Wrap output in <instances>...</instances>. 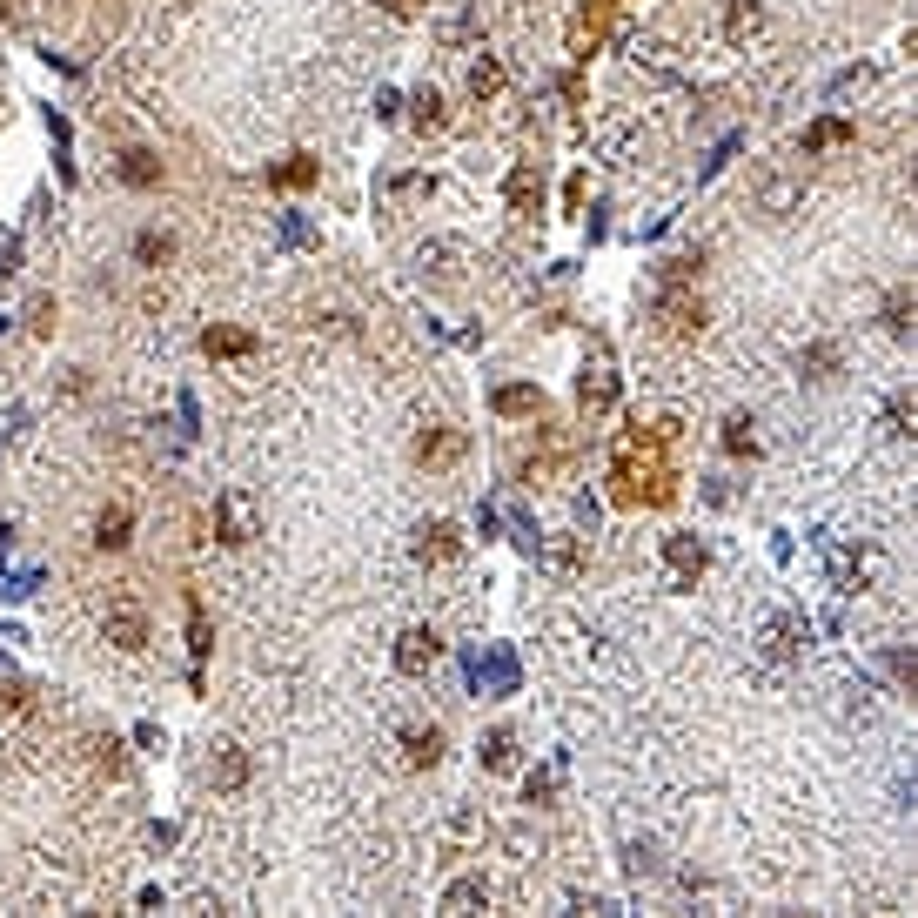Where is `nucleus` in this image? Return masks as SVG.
Masks as SVG:
<instances>
[{
    "label": "nucleus",
    "mask_w": 918,
    "mask_h": 918,
    "mask_svg": "<svg viewBox=\"0 0 918 918\" xmlns=\"http://www.w3.org/2000/svg\"><path fill=\"white\" fill-rule=\"evenodd\" d=\"M617 503H671V470H664V456H657V436H630L624 449H617Z\"/></svg>",
    "instance_id": "1"
},
{
    "label": "nucleus",
    "mask_w": 918,
    "mask_h": 918,
    "mask_svg": "<svg viewBox=\"0 0 918 918\" xmlns=\"http://www.w3.org/2000/svg\"><path fill=\"white\" fill-rule=\"evenodd\" d=\"M577 396H583V409H590V416H604V409L617 403V356H610V342H590Z\"/></svg>",
    "instance_id": "2"
},
{
    "label": "nucleus",
    "mask_w": 918,
    "mask_h": 918,
    "mask_svg": "<svg viewBox=\"0 0 918 918\" xmlns=\"http://www.w3.org/2000/svg\"><path fill=\"white\" fill-rule=\"evenodd\" d=\"M215 537H222V543H248V537H255V510H248L242 490L215 496Z\"/></svg>",
    "instance_id": "3"
},
{
    "label": "nucleus",
    "mask_w": 918,
    "mask_h": 918,
    "mask_svg": "<svg viewBox=\"0 0 918 918\" xmlns=\"http://www.w3.org/2000/svg\"><path fill=\"white\" fill-rule=\"evenodd\" d=\"M657 315H664L671 336H697V329H704V302H697L691 289H664L657 295Z\"/></svg>",
    "instance_id": "4"
},
{
    "label": "nucleus",
    "mask_w": 918,
    "mask_h": 918,
    "mask_svg": "<svg viewBox=\"0 0 918 918\" xmlns=\"http://www.w3.org/2000/svg\"><path fill=\"white\" fill-rule=\"evenodd\" d=\"M436 657H443V637H436V630H403V644H396V671L423 677Z\"/></svg>",
    "instance_id": "5"
},
{
    "label": "nucleus",
    "mask_w": 918,
    "mask_h": 918,
    "mask_svg": "<svg viewBox=\"0 0 918 918\" xmlns=\"http://www.w3.org/2000/svg\"><path fill=\"white\" fill-rule=\"evenodd\" d=\"M101 630H108L114 650H141V644H148V617H141L135 604H114L108 617H101Z\"/></svg>",
    "instance_id": "6"
},
{
    "label": "nucleus",
    "mask_w": 918,
    "mask_h": 918,
    "mask_svg": "<svg viewBox=\"0 0 918 918\" xmlns=\"http://www.w3.org/2000/svg\"><path fill=\"white\" fill-rule=\"evenodd\" d=\"M758 27H764V7H758V0H731V7H724V41H731V47L758 41Z\"/></svg>",
    "instance_id": "7"
},
{
    "label": "nucleus",
    "mask_w": 918,
    "mask_h": 918,
    "mask_svg": "<svg viewBox=\"0 0 918 918\" xmlns=\"http://www.w3.org/2000/svg\"><path fill=\"white\" fill-rule=\"evenodd\" d=\"M798 650H805V624H798V617H778V624L764 630V657H778V664H791Z\"/></svg>",
    "instance_id": "8"
},
{
    "label": "nucleus",
    "mask_w": 918,
    "mask_h": 918,
    "mask_svg": "<svg viewBox=\"0 0 918 918\" xmlns=\"http://www.w3.org/2000/svg\"><path fill=\"white\" fill-rule=\"evenodd\" d=\"M543 409V389H530V382H503L496 389V416H537Z\"/></svg>",
    "instance_id": "9"
},
{
    "label": "nucleus",
    "mask_w": 918,
    "mask_h": 918,
    "mask_svg": "<svg viewBox=\"0 0 918 918\" xmlns=\"http://www.w3.org/2000/svg\"><path fill=\"white\" fill-rule=\"evenodd\" d=\"M135 262H141V269H168V262H175V235L141 228V235H135Z\"/></svg>",
    "instance_id": "10"
},
{
    "label": "nucleus",
    "mask_w": 918,
    "mask_h": 918,
    "mask_svg": "<svg viewBox=\"0 0 918 918\" xmlns=\"http://www.w3.org/2000/svg\"><path fill=\"white\" fill-rule=\"evenodd\" d=\"M128 530H135V516L121 510V503H108V510L94 516V543H101V550H121V543H128Z\"/></svg>",
    "instance_id": "11"
},
{
    "label": "nucleus",
    "mask_w": 918,
    "mask_h": 918,
    "mask_svg": "<svg viewBox=\"0 0 918 918\" xmlns=\"http://www.w3.org/2000/svg\"><path fill=\"white\" fill-rule=\"evenodd\" d=\"M416 456H423V463H456V456H463V436H456V429H423V436H416Z\"/></svg>",
    "instance_id": "12"
},
{
    "label": "nucleus",
    "mask_w": 918,
    "mask_h": 918,
    "mask_svg": "<svg viewBox=\"0 0 918 918\" xmlns=\"http://www.w3.org/2000/svg\"><path fill=\"white\" fill-rule=\"evenodd\" d=\"M456 550H463V543H456V530H449V523H429L423 537H416V557H423V563H449Z\"/></svg>",
    "instance_id": "13"
},
{
    "label": "nucleus",
    "mask_w": 918,
    "mask_h": 918,
    "mask_svg": "<svg viewBox=\"0 0 918 918\" xmlns=\"http://www.w3.org/2000/svg\"><path fill=\"white\" fill-rule=\"evenodd\" d=\"M121 181H128V188H155V181H161V161L148 155V148H128V155H121Z\"/></svg>",
    "instance_id": "14"
},
{
    "label": "nucleus",
    "mask_w": 918,
    "mask_h": 918,
    "mask_svg": "<svg viewBox=\"0 0 918 918\" xmlns=\"http://www.w3.org/2000/svg\"><path fill=\"white\" fill-rule=\"evenodd\" d=\"M664 557H671L677 577H697V570H704V543L697 537H664Z\"/></svg>",
    "instance_id": "15"
},
{
    "label": "nucleus",
    "mask_w": 918,
    "mask_h": 918,
    "mask_svg": "<svg viewBox=\"0 0 918 918\" xmlns=\"http://www.w3.org/2000/svg\"><path fill=\"white\" fill-rule=\"evenodd\" d=\"M215 784H222V791H242V784H248V758L235 751V744L215 751Z\"/></svg>",
    "instance_id": "16"
},
{
    "label": "nucleus",
    "mask_w": 918,
    "mask_h": 918,
    "mask_svg": "<svg viewBox=\"0 0 918 918\" xmlns=\"http://www.w3.org/2000/svg\"><path fill=\"white\" fill-rule=\"evenodd\" d=\"M470 905H490V885L483 878H456L443 892V912H470Z\"/></svg>",
    "instance_id": "17"
},
{
    "label": "nucleus",
    "mask_w": 918,
    "mask_h": 918,
    "mask_svg": "<svg viewBox=\"0 0 918 918\" xmlns=\"http://www.w3.org/2000/svg\"><path fill=\"white\" fill-rule=\"evenodd\" d=\"M503 195H510V208H537V195H543V188H537V168H530V161H523V168H510Z\"/></svg>",
    "instance_id": "18"
},
{
    "label": "nucleus",
    "mask_w": 918,
    "mask_h": 918,
    "mask_svg": "<svg viewBox=\"0 0 918 918\" xmlns=\"http://www.w3.org/2000/svg\"><path fill=\"white\" fill-rule=\"evenodd\" d=\"M604 21H610L604 7H583L577 21H570V47H577V54H583V47H597V41H604Z\"/></svg>",
    "instance_id": "19"
},
{
    "label": "nucleus",
    "mask_w": 918,
    "mask_h": 918,
    "mask_svg": "<svg viewBox=\"0 0 918 918\" xmlns=\"http://www.w3.org/2000/svg\"><path fill=\"white\" fill-rule=\"evenodd\" d=\"M269 181H275V188H309V181H315V161H309V155L275 161V168H269Z\"/></svg>",
    "instance_id": "20"
},
{
    "label": "nucleus",
    "mask_w": 918,
    "mask_h": 918,
    "mask_svg": "<svg viewBox=\"0 0 918 918\" xmlns=\"http://www.w3.org/2000/svg\"><path fill=\"white\" fill-rule=\"evenodd\" d=\"M476 684H490V691H516V657H503V650H496L490 664H476Z\"/></svg>",
    "instance_id": "21"
},
{
    "label": "nucleus",
    "mask_w": 918,
    "mask_h": 918,
    "mask_svg": "<svg viewBox=\"0 0 918 918\" xmlns=\"http://www.w3.org/2000/svg\"><path fill=\"white\" fill-rule=\"evenodd\" d=\"M202 349H208V356H248V349H255V336H242V329H208Z\"/></svg>",
    "instance_id": "22"
},
{
    "label": "nucleus",
    "mask_w": 918,
    "mask_h": 918,
    "mask_svg": "<svg viewBox=\"0 0 918 918\" xmlns=\"http://www.w3.org/2000/svg\"><path fill=\"white\" fill-rule=\"evenodd\" d=\"M403 751H409V764H436L443 758V731H436V724H429V731H409Z\"/></svg>",
    "instance_id": "23"
},
{
    "label": "nucleus",
    "mask_w": 918,
    "mask_h": 918,
    "mask_svg": "<svg viewBox=\"0 0 918 918\" xmlns=\"http://www.w3.org/2000/svg\"><path fill=\"white\" fill-rule=\"evenodd\" d=\"M798 369H805V376H811V382H825V376H831V369H838V349H831V342H811L805 356H798Z\"/></svg>",
    "instance_id": "24"
},
{
    "label": "nucleus",
    "mask_w": 918,
    "mask_h": 918,
    "mask_svg": "<svg viewBox=\"0 0 918 918\" xmlns=\"http://www.w3.org/2000/svg\"><path fill=\"white\" fill-rule=\"evenodd\" d=\"M885 329H892V336L912 329V289H892V302H885Z\"/></svg>",
    "instance_id": "25"
},
{
    "label": "nucleus",
    "mask_w": 918,
    "mask_h": 918,
    "mask_svg": "<svg viewBox=\"0 0 918 918\" xmlns=\"http://www.w3.org/2000/svg\"><path fill=\"white\" fill-rule=\"evenodd\" d=\"M496 88H503V68H496V61H476V68H470V94H476V101H490Z\"/></svg>",
    "instance_id": "26"
},
{
    "label": "nucleus",
    "mask_w": 918,
    "mask_h": 918,
    "mask_svg": "<svg viewBox=\"0 0 918 918\" xmlns=\"http://www.w3.org/2000/svg\"><path fill=\"white\" fill-rule=\"evenodd\" d=\"M838 141H851L845 121H818V128H805V148H838Z\"/></svg>",
    "instance_id": "27"
},
{
    "label": "nucleus",
    "mask_w": 918,
    "mask_h": 918,
    "mask_svg": "<svg viewBox=\"0 0 918 918\" xmlns=\"http://www.w3.org/2000/svg\"><path fill=\"white\" fill-rule=\"evenodd\" d=\"M510 758H516V738H510V731H490V744H483V764H490V771H503Z\"/></svg>",
    "instance_id": "28"
},
{
    "label": "nucleus",
    "mask_w": 918,
    "mask_h": 918,
    "mask_svg": "<svg viewBox=\"0 0 918 918\" xmlns=\"http://www.w3.org/2000/svg\"><path fill=\"white\" fill-rule=\"evenodd\" d=\"M758 202L771 208V215H784V208L798 202V181H764V195H758Z\"/></svg>",
    "instance_id": "29"
},
{
    "label": "nucleus",
    "mask_w": 918,
    "mask_h": 918,
    "mask_svg": "<svg viewBox=\"0 0 918 918\" xmlns=\"http://www.w3.org/2000/svg\"><path fill=\"white\" fill-rule=\"evenodd\" d=\"M416 121H423V128H443V94H436V88L416 94Z\"/></svg>",
    "instance_id": "30"
},
{
    "label": "nucleus",
    "mask_w": 918,
    "mask_h": 918,
    "mask_svg": "<svg viewBox=\"0 0 918 918\" xmlns=\"http://www.w3.org/2000/svg\"><path fill=\"white\" fill-rule=\"evenodd\" d=\"M724 449H731V456H751V449H758L751 423H731V429H724Z\"/></svg>",
    "instance_id": "31"
},
{
    "label": "nucleus",
    "mask_w": 918,
    "mask_h": 918,
    "mask_svg": "<svg viewBox=\"0 0 918 918\" xmlns=\"http://www.w3.org/2000/svg\"><path fill=\"white\" fill-rule=\"evenodd\" d=\"M577 563H583V550H577L570 537H557V543H550V570H577Z\"/></svg>",
    "instance_id": "32"
},
{
    "label": "nucleus",
    "mask_w": 918,
    "mask_h": 918,
    "mask_svg": "<svg viewBox=\"0 0 918 918\" xmlns=\"http://www.w3.org/2000/svg\"><path fill=\"white\" fill-rule=\"evenodd\" d=\"M885 664H892V677H898V684H918V664H912V657H905V650H892Z\"/></svg>",
    "instance_id": "33"
},
{
    "label": "nucleus",
    "mask_w": 918,
    "mask_h": 918,
    "mask_svg": "<svg viewBox=\"0 0 918 918\" xmlns=\"http://www.w3.org/2000/svg\"><path fill=\"white\" fill-rule=\"evenodd\" d=\"M382 14H416V0H382Z\"/></svg>",
    "instance_id": "34"
}]
</instances>
